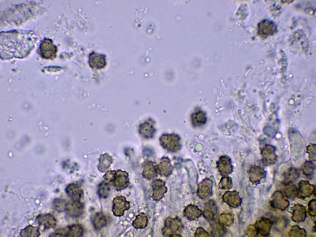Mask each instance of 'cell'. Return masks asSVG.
<instances>
[{
	"label": "cell",
	"instance_id": "cell-1",
	"mask_svg": "<svg viewBox=\"0 0 316 237\" xmlns=\"http://www.w3.org/2000/svg\"><path fill=\"white\" fill-rule=\"evenodd\" d=\"M182 227L181 221L178 216L168 217L164 220L161 229L162 235L164 237L181 236V232Z\"/></svg>",
	"mask_w": 316,
	"mask_h": 237
},
{
	"label": "cell",
	"instance_id": "cell-2",
	"mask_svg": "<svg viewBox=\"0 0 316 237\" xmlns=\"http://www.w3.org/2000/svg\"><path fill=\"white\" fill-rule=\"evenodd\" d=\"M159 140L161 146L170 152H177L181 147L180 137L177 134H163L160 137Z\"/></svg>",
	"mask_w": 316,
	"mask_h": 237
},
{
	"label": "cell",
	"instance_id": "cell-3",
	"mask_svg": "<svg viewBox=\"0 0 316 237\" xmlns=\"http://www.w3.org/2000/svg\"><path fill=\"white\" fill-rule=\"evenodd\" d=\"M83 229L80 225L73 224L57 229L50 234V237H78L82 236Z\"/></svg>",
	"mask_w": 316,
	"mask_h": 237
},
{
	"label": "cell",
	"instance_id": "cell-4",
	"mask_svg": "<svg viewBox=\"0 0 316 237\" xmlns=\"http://www.w3.org/2000/svg\"><path fill=\"white\" fill-rule=\"evenodd\" d=\"M112 211L115 216L121 217L123 216L125 210H128L130 207V202L126 200L125 197L117 196L112 201Z\"/></svg>",
	"mask_w": 316,
	"mask_h": 237
},
{
	"label": "cell",
	"instance_id": "cell-5",
	"mask_svg": "<svg viewBox=\"0 0 316 237\" xmlns=\"http://www.w3.org/2000/svg\"><path fill=\"white\" fill-rule=\"evenodd\" d=\"M277 31L276 24L273 22L268 19H264L260 22L257 25V33L260 35L267 36L274 34Z\"/></svg>",
	"mask_w": 316,
	"mask_h": 237
},
{
	"label": "cell",
	"instance_id": "cell-6",
	"mask_svg": "<svg viewBox=\"0 0 316 237\" xmlns=\"http://www.w3.org/2000/svg\"><path fill=\"white\" fill-rule=\"evenodd\" d=\"M151 186L152 189V198L156 201H159L162 199L167 191L165 182L160 179L153 180L151 183Z\"/></svg>",
	"mask_w": 316,
	"mask_h": 237
},
{
	"label": "cell",
	"instance_id": "cell-7",
	"mask_svg": "<svg viewBox=\"0 0 316 237\" xmlns=\"http://www.w3.org/2000/svg\"><path fill=\"white\" fill-rule=\"evenodd\" d=\"M138 130L140 135L143 138H152L156 131L155 121L151 118L147 119L139 125Z\"/></svg>",
	"mask_w": 316,
	"mask_h": 237
},
{
	"label": "cell",
	"instance_id": "cell-8",
	"mask_svg": "<svg viewBox=\"0 0 316 237\" xmlns=\"http://www.w3.org/2000/svg\"><path fill=\"white\" fill-rule=\"evenodd\" d=\"M289 41L292 45L300 47L304 52L308 50L307 40L304 33L301 30L296 31L290 37Z\"/></svg>",
	"mask_w": 316,
	"mask_h": 237
},
{
	"label": "cell",
	"instance_id": "cell-9",
	"mask_svg": "<svg viewBox=\"0 0 316 237\" xmlns=\"http://www.w3.org/2000/svg\"><path fill=\"white\" fill-rule=\"evenodd\" d=\"M270 204L272 208L283 211L289 206V202L280 191L274 192L272 195Z\"/></svg>",
	"mask_w": 316,
	"mask_h": 237
},
{
	"label": "cell",
	"instance_id": "cell-10",
	"mask_svg": "<svg viewBox=\"0 0 316 237\" xmlns=\"http://www.w3.org/2000/svg\"><path fill=\"white\" fill-rule=\"evenodd\" d=\"M315 191V188L313 185L310 184L306 180H301L298 183V188H297L296 197L301 199H304L313 194Z\"/></svg>",
	"mask_w": 316,
	"mask_h": 237
},
{
	"label": "cell",
	"instance_id": "cell-11",
	"mask_svg": "<svg viewBox=\"0 0 316 237\" xmlns=\"http://www.w3.org/2000/svg\"><path fill=\"white\" fill-rule=\"evenodd\" d=\"M56 51V48L51 40L45 39L42 42L40 51L42 57L46 59L52 58L55 56Z\"/></svg>",
	"mask_w": 316,
	"mask_h": 237
},
{
	"label": "cell",
	"instance_id": "cell-12",
	"mask_svg": "<svg viewBox=\"0 0 316 237\" xmlns=\"http://www.w3.org/2000/svg\"><path fill=\"white\" fill-rule=\"evenodd\" d=\"M261 154L263 163L267 164H272L277 160L275 148L274 146L265 144L261 149Z\"/></svg>",
	"mask_w": 316,
	"mask_h": 237
},
{
	"label": "cell",
	"instance_id": "cell-13",
	"mask_svg": "<svg viewBox=\"0 0 316 237\" xmlns=\"http://www.w3.org/2000/svg\"><path fill=\"white\" fill-rule=\"evenodd\" d=\"M114 185L117 190H121L127 188L130 184L128 174L126 171L119 170L115 171Z\"/></svg>",
	"mask_w": 316,
	"mask_h": 237
},
{
	"label": "cell",
	"instance_id": "cell-14",
	"mask_svg": "<svg viewBox=\"0 0 316 237\" xmlns=\"http://www.w3.org/2000/svg\"><path fill=\"white\" fill-rule=\"evenodd\" d=\"M143 171L141 174L143 177L147 179L150 180L157 177L158 172L157 164L151 160H146L142 165Z\"/></svg>",
	"mask_w": 316,
	"mask_h": 237
},
{
	"label": "cell",
	"instance_id": "cell-15",
	"mask_svg": "<svg viewBox=\"0 0 316 237\" xmlns=\"http://www.w3.org/2000/svg\"><path fill=\"white\" fill-rule=\"evenodd\" d=\"M35 222L39 225L43 226L44 229L54 228L56 225V219L51 214H42L38 215Z\"/></svg>",
	"mask_w": 316,
	"mask_h": 237
},
{
	"label": "cell",
	"instance_id": "cell-16",
	"mask_svg": "<svg viewBox=\"0 0 316 237\" xmlns=\"http://www.w3.org/2000/svg\"><path fill=\"white\" fill-rule=\"evenodd\" d=\"M158 174L164 177H168L172 173L173 168L170 160L167 157L161 158L157 164Z\"/></svg>",
	"mask_w": 316,
	"mask_h": 237
},
{
	"label": "cell",
	"instance_id": "cell-17",
	"mask_svg": "<svg viewBox=\"0 0 316 237\" xmlns=\"http://www.w3.org/2000/svg\"><path fill=\"white\" fill-rule=\"evenodd\" d=\"M249 179L250 181L255 185L259 184L266 176L264 170L260 167L254 165L249 171Z\"/></svg>",
	"mask_w": 316,
	"mask_h": 237
},
{
	"label": "cell",
	"instance_id": "cell-18",
	"mask_svg": "<svg viewBox=\"0 0 316 237\" xmlns=\"http://www.w3.org/2000/svg\"><path fill=\"white\" fill-rule=\"evenodd\" d=\"M84 206L80 201H73L67 202L65 211L73 217H78L83 212Z\"/></svg>",
	"mask_w": 316,
	"mask_h": 237
},
{
	"label": "cell",
	"instance_id": "cell-19",
	"mask_svg": "<svg viewBox=\"0 0 316 237\" xmlns=\"http://www.w3.org/2000/svg\"><path fill=\"white\" fill-rule=\"evenodd\" d=\"M272 225V222L269 219L265 218L256 220L255 224L258 233L263 236L268 235Z\"/></svg>",
	"mask_w": 316,
	"mask_h": 237
},
{
	"label": "cell",
	"instance_id": "cell-20",
	"mask_svg": "<svg viewBox=\"0 0 316 237\" xmlns=\"http://www.w3.org/2000/svg\"><path fill=\"white\" fill-rule=\"evenodd\" d=\"M65 191L72 201H80L82 198L83 192L80 186L76 183H71L66 188Z\"/></svg>",
	"mask_w": 316,
	"mask_h": 237
},
{
	"label": "cell",
	"instance_id": "cell-21",
	"mask_svg": "<svg viewBox=\"0 0 316 237\" xmlns=\"http://www.w3.org/2000/svg\"><path fill=\"white\" fill-rule=\"evenodd\" d=\"M105 55L98 54L94 52L90 54L89 56V63L91 67L97 69H101L106 64Z\"/></svg>",
	"mask_w": 316,
	"mask_h": 237
},
{
	"label": "cell",
	"instance_id": "cell-22",
	"mask_svg": "<svg viewBox=\"0 0 316 237\" xmlns=\"http://www.w3.org/2000/svg\"><path fill=\"white\" fill-rule=\"evenodd\" d=\"M217 166L221 174L223 176L227 175L232 171V167L230 159L227 156L221 157L217 162Z\"/></svg>",
	"mask_w": 316,
	"mask_h": 237
},
{
	"label": "cell",
	"instance_id": "cell-23",
	"mask_svg": "<svg viewBox=\"0 0 316 237\" xmlns=\"http://www.w3.org/2000/svg\"><path fill=\"white\" fill-rule=\"evenodd\" d=\"M293 221L299 222L304 221L306 216V211L305 207L299 204H296L292 208Z\"/></svg>",
	"mask_w": 316,
	"mask_h": 237
},
{
	"label": "cell",
	"instance_id": "cell-24",
	"mask_svg": "<svg viewBox=\"0 0 316 237\" xmlns=\"http://www.w3.org/2000/svg\"><path fill=\"white\" fill-rule=\"evenodd\" d=\"M223 199L230 206L234 207L239 206L242 202L238 193L235 191L226 192L223 196Z\"/></svg>",
	"mask_w": 316,
	"mask_h": 237
},
{
	"label": "cell",
	"instance_id": "cell-25",
	"mask_svg": "<svg viewBox=\"0 0 316 237\" xmlns=\"http://www.w3.org/2000/svg\"><path fill=\"white\" fill-rule=\"evenodd\" d=\"M212 182L209 179H206L201 182L198 185V193L202 198H206L211 193Z\"/></svg>",
	"mask_w": 316,
	"mask_h": 237
},
{
	"label": "cell",
	"instance_id": "cell-26",
	"mask_svg": "<svg viewBox=\"0 0 316 237\" xmlns=\"http://www.w3.org/2000/svg\"><path fill=\"white\" fill-rule=\"evenodd\" d=\"M201 214V212L197 207L192 205L186 206L183 211V214L188 220H192L198 218Z\"/></svg>",
	"mask_w": 316,
	"mask_h": 237
},
{
	"label": "cell",
	"instance_id": "cell-27",
	"mask_svg": "<svg viewBox=\"0 0 316 237\" xmlns=\"http://www.w3.org/2000/svg\"><path fill=\"white\" fill-rule=\"evenodd\" d=\"M191 118L192 124L195 127L202 125L205 124L206 121V113L199 110H196L192 114Z\"/></svg>",
	"mask_w": 316,
	"mask_h": 237
},
{
	"label": "cell",
	"instance_id": "cell-28",
	"mask_svg": "<svg viewBox=\"0 0 316 237\" xmlns=\"http://www.w3.org/2000/svg\"><path fill=\"white\" fill-rule=\"evenodd\" d=\"M92 222L95 228L97 230L101 229L105 226L107 223L106 218L102 212L95 213L92 217Z\"/></svg>",
	"mask_w": 316,
	"mask_h": 237
},
{
	"label": "cell",
	"instance_id": "cell-29",
	"mask_svg": "<svg viewBox=\"0 0 316 237\" xmlns=\"http://www.w3.org/2000/svg\"><path fill=\"white\" fill-rule=\"evenodd\" d=\"M148 222V219L146 214L142 212L136 216L132 225L136 229H143L147 226Z\"/></svg>",
	"mask_w": 316,
	"mask_h": 237
},
{
	"label": "cell",
	"instance_id": "cell-30",
	"mask_svg": "<svg viewBox=\"0 0 316 237\" xmlns=\"http://www.w3.org/2000/svg\"><path fill=\"white\" fill-rule=\"evenodd\" d=\"M40 235L38 227L32 225H28L22 229L20 235L23 237H37Z\"/></svg>",
	"mask_w": 316,
	"mask_h": 237
},
{
	"label": "cell",
	"instance_id": "cell-31",
	"mask_svg": "<svg viewBox=\"0 0 316 237\" xmlns=\"http://www.w3.org/2000/svg\"><path fill=\"white\" fill-rule=\"evenodd\" d=\"M299 173L297 170L293 168H290L285 173L283 184L292 183L298 178Z\"/></svg>",
	"mask_w": 316,
	"mask_h": 237
},
{
	"label": "cell",
	"instance_id": "cell-32",
	"mask_svg": "<svg viewBox=\"0 0 316 237\" xmlns=\"http://www.w3.org/2000/svg\"><path fill=\"white\" fill-rule=\"evenodd\" d=\"M284 188L283 192L285 196L290 199H293L296 197L297 188L292 183L283 184Z\"/></svg>",
	"mask_w": 316,
	"mask_h": 237
},
{
	"label": "cell",
	"instance_id": "cell-33",
	"mask_svg": "<svg viewBox=\"0 0 316 237\" xmlns=\"http://www.w3.org/2000/svg\"><path fill=\"white\" fill-rule=\"evenodd\" d=\"M110 190V187L109 184L106 182H102L100 184L98 187V193L99 196L102 198H105L109 195Z\"/></svg>",
	"mask_w": 316,
	"mask_h": 237
},
{
	"label": "cell",
	"instance_id": "cell-34",
	"mask_svg": "<svg viewBox=\"0 0 316 237\" xmlns=\"http://www.w3.org/2000/svg\"><path fill=\"white\" fill-rule=\"evenodd\" d=\"M67 203L64 200L56 198L52 202V207L54 210L58 212L65 211Z\"/></svg>",
	"mask_w": 316,
	"mask_h": 237
},
{
	"label": "cell",
	"instance_id": "cell-35",
	"mask_svg": "<svg viewBox=\"0 0 316 237\" xmlns=\"http://www.w3.org/2000/svg\"><path fill=\"white\" fill-rule=\"evenodd\" d=\"M289 235L291 237L306 236V233L304 228H301L297 225H294L291 228Z\"/></svg>",
	"mask_w": 316,
	"mask_h": 237
},
{
	"label": "cell",
	"instance_id": "cell-36",
	"mask_svg": "<svg viewBox=\"0 0 316 237\" xmlns=\"http://www.w3.org/2000/svg\"><path fill=\"white\" fill-rule=\"evenodd\" d=\"M315 168V166L311 161H307L303 166L302 172L306 176H310L314 173Z\"/></svg>",
	"mask_w": 316,
	"mask_h": 237
},
{
	"label": "cell",
	"instance_id": "cell-37",
	"mask_svg": "<svg viewBox=\"0 0 316 237\" xmlns=\"http://www.w3.org/2000/svg\"><path fill=\"white\" fill-rule=\"evenodd\" d=\"M214 203H209L206 206L204 215L209 219H212L216 214V209Z\"/></svg>",
	"mask_w": 316,
	"mask_h": 237
},
{
	"label": "cell",
	"instance_id": "cell-38",
	"mask_svg": "<svg viewBox=\"0 0 316 237\" xmlns=\"http://www.w3.org/2000/svg\"><path fill=\"white\" fill-rule=\"evenodd\" d=\"M316 145L314 144H310L307 147L306 152L308 153L310 161H315L316 156Z\"/></svg>",
	"mask_w": 316,
	"mask_h": 237
},
{
	"label": "cell",
	"instance_id": "cell-39",
	"mask_svg": "<svg viewBox=\"0 0 316 237\" xmlns=\"http://www.w3.org/2000/svg\"><path fill=\"white\" fill-rule=\"evenodd\" d=\"M219 185L220 188L222 189H230L232 185L231 179L229 177H222Z\"/></svg>",
	"mask_w": 316,
	"mask_h": 237
},
{
	"label": "cell",
	"instance_id": "cell-40",
	"mask_svg": "<svg viewBox=\"0 0 316 237\" xmlns=\"http://www.w3.org/2000/svg\"><path fill=\"white\" fill-rule=\"evenodd\" d=\"M308 212L309 215L313 217L316 216V201L315 199L311 200L308 204Z\"/></svg>",
	"mask_w": 316,
	"mask_h": 237
},
{
	"label": "cell",
	"instance_id": "cell-41",
	"mask_svg": "<svg viewBox=\"0 0 316 237\" xmlns=\"http://www.w3.org/2000/svg\"><path fill=\"white\" fill-rule=\"evenodd\" d=\"M115 173V171H114L107 172L103 177L104 180L108 182L113 181L114 178Z\"/></svg>",
	"mask_w": 316,
	"mask_h": 237
}]
</instances>
